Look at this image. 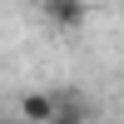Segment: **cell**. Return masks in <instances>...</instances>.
<instances>
[{
  "label": "cell",
  "mask_w": 124,
  "mask_h": 124,
  "mask_svg": "<svg viewBox=\"0 0 124 124\" xmlns=\"http://www.w3.org/2000/svg\"><path fill=\"white\" fill-rule=\"evenodd\" d=\"M50 124H85V104L75 99V89H60V109Z\"/></svg>",
  "instance_id": "3"
},
{
  "label": "cell",
  "mask_w": 124,
  "mask_h": 124,
  "mask_svg": "<svg viewBox=\"0 0 124 124\" xmlns=\"http://www.w3.org/2000/svg\"><path fill=\"white\" fill-rule=\"evenodd\" d=\"M60 109V89H30V94H20V114L30 124H50Z\"/></svg>",
  "instance_id": "2"
},
{
  "label": "cell",
  "mask_w": 124,
  "mask_h": 124,
  "mask_svg": "<svg viewBox=\"0 0 124 124\" xmlns=\"http://www.w3.org/2000/svg\"><path fill=\"white\" fill-rule=\"evenodd\" d=\"M0 124H30V119H25V114H20V119H0Z\"/></svg>",
  "instance_id": "4"
},
{
  "label": "cell",
  "mask_w": 124,
  "mask_h": 124,
  "mask_svg": "<svg viewBox=\"0 0 124 124\" xmlns=\"http://www.w3.org/2000/svg\"><path fill=\"white\" fill-rule=\"evenodd\" d=\"M35 5H40V15H45V25H55V30H79L89 20L85 0H35Z\"/></svg>",
  "instance_id": "1"
}]
</instances>
